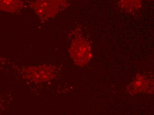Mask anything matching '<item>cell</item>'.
<instances>
[{
	"instance_id": "cell-1",
	"label": "cell",
	"mask_w": 154,
	"mask_h": 115,
	"mask_svg": "<svg viewBox=\"0 0 154 115\" xmlns=\"http://www.w3.org/2000/svg\"><path fill=\"white\" fill-rule=\"evenodd\" d=\"M71 0H36L30 3L40 21L53 18L70 5Z\"/></svg>"
},
{
	"instance_id": "cell-3",
	"label": "cell",
	"mask_w": 154,
	"mask_h": 115,
	"mask_svg": "<svg viewBox=\"0 0 154 115\" xmlns=\"http://www.w3.org/2000/svg\"><path fill=\"white\" fill-rule=\"evenodd\" d=\"M56 72V67L51 66L23 67L22 77L31 82L40 83L53 79Z\"/></svg>"
},
{
	"instance_id": "cell-2",
	"label": "cell",
	"mask_w": 154,
	"mask_h": 115,
	"mask_svg": "<svg viewBox=\"0 0 154 115\" xmlns=\"http://www.w3.org/2000/svg\"><path fill=\"white\" fill-rule=\"evenodd\" d=\"M69 51L71 58L79 66L86 65L92 57L90 43L80 35L76 36L72 41Z\"/></svg>"
},
{
	"instance_id": "cell-5",
	"label": "cell",
	"mask_w": 154,
	"mask_h": 115,
	"mask_svg": "<svg viewBox=\"0 0 154 115\" xmlns=\"http://www.w3.org/2000/svg\"><path fill=\"white\" fill-rule=\"evenodd\" d=\"M22 0H0V10L11 13L18 12L23 8Z\"/></svg>"
},
{
	"instance_id": "cell-4",
	"label": "cell",
	"mask_w": 154,
	"mask_h": 115,
	"mask_svg": "<svg viewBox=\"0 0 154 115\" xmlns=\"http://www.w3.org/2000/svg\"><path fill=\"white\" fill-rule=\"evenodd\" d=\"M142 1V0H120L118 6L126 13L134 14L141 8Z\"/></svg>"
},
{
	"instance_id": "cell-6",
	"label": "cell",
	"mask_w": 154,
	"mask_h": 115,
	"mask_svg": "<svg viewBox=\"0 0 154 115\" xmlns=\"http://www.w3.org/2000/svg\"><path fill=\"white\" fill-rule=\"evenodd\" d=\"M140 78L137 77V79L133 81L131 83V87L133 88L131 92L133 91L135 94L139 92H144L147 90V88L150 87L151 86H153V83L150 82V80H148L147 77L144 76H140Z\"/></svg>"
}]
</instances>
